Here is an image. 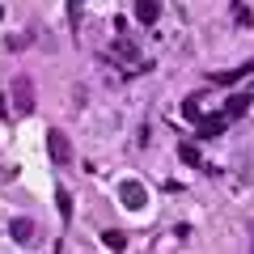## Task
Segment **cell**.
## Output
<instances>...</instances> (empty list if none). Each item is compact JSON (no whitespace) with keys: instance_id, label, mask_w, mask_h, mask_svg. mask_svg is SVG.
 <instances>
[{"instance_id":"obj_8","label":"cell","mask_w":254,"mask_h":254,"mask_svg":"<svg viewBox=\"0 0 254 254\" xmlns=\"http://www.w3.org/2000/svg\"><path fill=\"white\" fill-rule=\"evenodd\" d=\"M60 212H64V216H72V199H68V190H60Z\"/></svg>"},{"instance_id":"obj_5","label":"cell","mask_w":254,"mask_h":254,"mask_svg":"<svg viewBox=\"0 0 254 254\" xmlns=\"http://www.w3.org/2000/svg\"><path fill=\"white\" fill-rule=\"evenodd\" d=\"M136 17L144 21V26H153V21L161 17V4H157V0H140V4H136Z\"/></svg>"},{"instance_id":"obj_1","label":"cell","mask_w":254,"mask_h":254,"mask_svg":"<svg viewBox=\"0 0 254 254\" xmlns=\"http://www.w3.org/2000/svg\"><path fill=\"white\" fill-rule=\"evenodd\" d=\"M9 98H13V110H17V115H30V110H34V81H30L26 72H17L13 85H9Z\"/></svg>"},{"instance_id":"obj_2","label":"cell","mask_w":254,"mask_h":254,"mask_svg":"<svg viewBox=\"0 0 254 254\" xmlns=\"http://www.w3.org/2000/svg\"><path fill=\"white\" fill-rule=\"evenodd\" d=\"M119 199H123L127 212H140L148 203V187L140 178H123V182H119Z\"/></svg>"},{"instance_id":"obj_3","label":"cell","mask_w":254,"mask_h":254,"mask_svg":"<svg viewBox=\"0 0 254 254\" xmlns=\"http://www.w3.org/2000/svg\"><path fill=\"white\" fill-rule=\"evenodd\" d=\"M47 153H51L55 165H68V161H72V144H68V136H64L60 127H51V131H47Z\"/></svg>"},{"instance_id":"obj_6","label":"cell","mask_w":254,"mask_h":254,"mask_svg":"<svg viewBox=\"0 0 254 254\" xmlns=\"http://www.w3.org/2000/svg\"><path fill=\"white\" fill-rule=\"evenodd\" d=\"M102 242H106V250H127V233H119V229H106V233H102Z\"/></svg>"},{"instance_id":"obj_7","label":"cell","mask_w":254,"mask_h":254,"mask_svg":"<svg viewBox=\"0 0 254 254\" xmlns=\"http://www.w3.org/2000/svg\"><path fill=\"white\" fill-rule=\"evenodd\" d=\"M115 55H123V60H136V47H131V43H127V38H123V43L115 47Z\"/></svg>"},{"instance_id":"obj_9","label":"cell","mask_w":254,"mask_h":254,"mask_svg":"<svg viewBox=\"0 0 254 254\" xmlns=\"http://www.w3.org/2000/svg\"><path fill=\"white\" fill-rule=\"evenodd\" d=\"M233 17H237V26H250V9H242V4L233 9Z\"/></svg>"},{"instance_id":"obj_4","label":"cell","mask_w":254,"mask_h":254,"mask_svg":"<svg viewBox=\"0 0 254 254\" xmlns=\"http://www.w3.org/2000/svg\"><path fill=\"white\" fill-rule=\"evenodd\" d=\"M9 237L17 246H30L38 237V229H34V220H30V216H17V220H9Z\"/></svg>"}]
</instances>
